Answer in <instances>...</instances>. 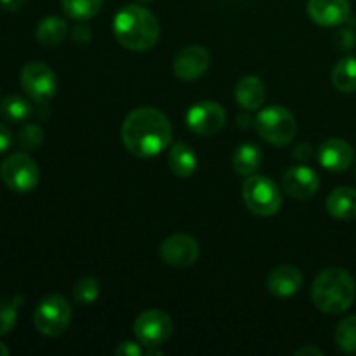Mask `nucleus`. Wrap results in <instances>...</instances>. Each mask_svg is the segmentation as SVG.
Returning <instances> with one entry per match:
<instances>
[{
	"label": "nucleus",
	"mask_w": 356,
	"mask_h": 356,
	"mask_svg": "<svg viewBox=\"0 0 356 356\" xmlns=\"http://www.w3.org/2000/svg\"><path fill=\"white\" fill-rule=\"evenodd\" d=\"M122 141L139 159L156 156L172 141V125L165 113L156 108H136L122 124Z\"/></svg>",
	"instance_id": "obj_1"
},
{
	"label": "nucleus",
	"mask_w": 356,
	"mask_h": 356,
	"mask_svg": "<svg viewBox=\"0 0 356 356\" xmlns=\"http://www.w3.org/2000/svg\"><path fill=\"white\" fill-rule=\"evenodd\" d=\"M118 44L134 52L149 51L159 42L160 24L155 14L139 3L122 7L113 21Z\"/></svg>",
	"instance_id": "obj_2"
},
{
	"label": "nucleus",
	"mask_w": 356,
	"mask_h": 356,
	"mask_svg": "<svg viewBox=\"0 0 356 356\" xmlns=\"http://www.w3.org/2000/svg\"><path fill=\"white\" fill-rule=\"evenodd\" d=\"M356 285L353 277L343 268L323 270L312 287L313 305L327 315L344 313L355 301Z\"/></svg>",
	"instance_id": "obj_3"
},
{
	"label": "nucleus",
	"mask_w": 356,
	"mask_h": 356,
	"mask_svg": "<svg viewBox=\"0 0 356 356\" xmlns=\"http://www.w3.org/2000/svg\"><path fill=\"white\" fill-rule=\"evenodd\" d=\"M256 129L257 134L270 145L285 146L294 139L298 124L294 115L287 108L273 104L259 111L256 118Z\"/></svg>",
	"instance_id": "obj_4"
},
{
	"label": "nucleus",
	"mask_w": 356,
	"mask_h": 356,
	"mask_svg": "<svg viewBox=\"0 0 356 356\" xmlns=\"http://www.w3.org/2000/svg\"><path fill=\"white\" fill-rule=\"evenodd\" d=\"M242 193L247 209L259 218H270L280 211L282 193L270 177L252 174L243 183Z\"/></svg>",
	"instance_id": "obj_5"
},
{
	"label": "nucleus",
	"mask_w": 356,
	"mask_h": 356,
	"mask_svg": "<svg viewBox=\"0 0 356 356\" xmlns=\"http://www.w3.org/2000/svg\"><path fill=\"white\" fill-rule=\"evenodd\" d=\"M72 322V306L65 296L51 294L42 299L33 313L35 329L47 337H58L66 332Z\"/></svg>",
	"instance_id": "obj_6"
},
{
	"label": "nucleus",
	"mask_w": 356,
	"mask_h": 356,
	"mask_svg": "<svg viewBox=\"0 0 356 356\" xmlns=\"http://www.w3.org/2000/svg\"><path fill=\"white\" fill-rule=\"evenodd\" d=\"M0 177L14 193H28L38 184L40 170L28 153H13L0 163Z\"/></svg>",
	"instance_id": "obj_7"
},
{
	"label": "nucleus",
	"mask_w": 356,
	"mask_h": 356,
	"mask_svg": "<svg viewBox=\"0 0 356 356\" xmlns=\"http://www.w3.org/2000/svg\"><path fill=\"white\" fill-rule=\"evenodd\" d=\"M19 82L26 96L35 103H49L56 96L58 80L51 66L42 61H30L21 70Z\"/></svg>",
	"instance_id": "obj_8"
},
{
	"label": "nucleus",
	"mask_w": 356,
	"mask_h": 356,
	"mask_svg": "<svg viewBox=\"0 0 356 356\" xmlns=\"http://www.w3.org/2000/svg\"><path fill=\"white\" fill-rule=\"evenodd\" d=\"M134 334L145 346H162L172 334V320L165 312L148 309L136 318Z\"/></svg>",
	"instance_id": "obj_9"
},
{
	"label": "nucleus",
	"mask_w": 356,
	"mask_h": 356,
	"mask_svg": "<svg viewBox=\"0 0 356 356\" xmlns=\"http://www.w3.org/2000/svg\"><path fill=\"white\" fill-rule=\"evenodd\" d=\"M186 124L195 134L214 136L225 127L226 111L216 101H198L188 110Z\"/></svg>",
	"instance_id": "obj_10"
},
{
	"label": "nucleus",
	"mask_w": 356,
	"mask_h": 356,
	"mask_svg": "<svg viewBox=\"0 0 356 356\" xmlns=\"http://www.w3.org/2000/svg\"><path fill=\"white\" fill-rule=\"evenodd\" d=\"M198 254H200L198 242L186 233H174L167 236L160 245L162 259L174 268L191 266L198 259Z\"/></svg>",
	"instance_id": "obj_11"
},
{
	"label": "nucleus",
	"mask_w": 356,
	"mask_h": 356,
	"mask_svg": "<svg viewBox=\"0 0 356 356\" xmlns=\"http://www.w3.org/2000/svg\"><path fill=\"white\" fill-rule=\"evenodd\" d=\"M211 65L209 51L202 45H188L183 47L174 58V75L183 82L198 80Z\"/></svg>",
	"instance_id": "obj_12"
},
{
	"label": "nucleus",
	"mask_w": 356,
	"mask_h": 356,
	"mask_svg": "<svg viewBox=\"0 0 356 356\" xmlns=\"http://www.w3.org/2000/svg\"><path fill=\"white\" fill-rule=\"evenodd\" d=\"M318 160L323 169L330 172H344L355 160V152L350 143L339 138H330L320 145Z\"/></svg>",
	"instance_id": "obj_13"
},
{
	"label": "nucleus",
	"mask_w": 356,
	"mask_h": 356,
	"mask_svg": "<svg viewBox=\"0 0 356 356\" xmlns=\"http://www.w3.org/2000/svg\"><path fill=\"white\" fill-rule=\"evenodd\" d=\"M284 190L298 200H308L318 191L320 177L312 167L296 165L284 176Z\"/></svg>",
	"instance_id": "obj_14"
},
{
	"label": "nucleus",
	"mask_w": 356,
	"mask_h": 356,
	"mask_svg": "<svg viewBox=\"0 0 356 356\" xmlns=\"http://www.w3.org/2000/svg\"><path fill=\"white\" fill-rule=\"evenodd\" d=\"M308 14L320 26H339L350 17L348 0H309Z\"/></svg>",
	"instance_id": "obj_15"
},
{
	"label": "nucleus",
	"mask_w": 356,
	"mask_h": 356,
	"mask_svg": "<svg viewBox=\"0 0 356 356\" xmlns=\"http://www.w3.org/2000/svg\"><path fill=\"white\" fill-rule=\"evenodd\" d=\"M302 285V273L299 268L284 264L275 268L268 277V291L277 298H292Z\"/></svg>",
	"instance_id": "obj_16"
},
{
	"label": "nucleus",
	"mask_w": 356,
	"mask_h": 356,
	"mask_svg": "<svg viewBox=\"0 0 356 356\" xmlns=\"http://www.w3.org/2000/svg\"><path fill=\"white\" fill-rule=\"evenodd\" d=\"M264 97H266V87L259 76L247 75L236 82L235 99L243 110H257L259 106H263Z\"/></svg>",
	"instance_id": "obj_17"
},
{
	"label": "nucleus",
	"mask_w": 356,
	"mask_h": 356,
	"mask_svg": "<svg viewBox=\"0 0 356 356\" xmlns=\"http://www.w3.org/2000/svg\"><path fill=\"white\" fill-rule=\"evenodd\" d=\"M327 211L339 221H350L356 218V190L351 186L336 188L327 197Z\"/></svg>",
	"instance_id": "obj_18"
},
{
	"label": "nucleus",
	"mask_w": 356,
	"mask_h": 356,
	"mask_svg": "<svg viewBox=\"0 0 356 356\" xmlns=\"http://www.w3.org/2000/svg\"><path fill=\"white\" fill-rule=\"evenodd\" d=\"M169 167L177 177L186 179L197 170V155L186 143H176L169 152Z\"/></svg>",
	"instance_id": "obj_19"
},
{
	"label": "nucleus",
	"mask_w": 356,
	"mask_h": 356,
	"mask_svg": "<svg viewBox=\"0 0 356 356\" xmlns=\"http://www.w3.org/2000/svg\"><path fill=\"white\" fill-rule=\"evenodd\" d=\"M263 162V153H261L259 146L254 143H243L233 153V169L240 174V176H252L256 170L261 167Z\"/></svg>",
	"instance_id": "obj_20"
},
{
	"label": "nucleus",
	"mask_w": 356,
	"mask_h": 356,
	"mask_svg": "<svg viewBox=\"0 0 356 356\" xmlns=\"http://www.w3.org/2000/svg\"><path fill=\"white\" fill-rule=\"evenodd\" d=\"M68 35V24L63 17L59 16H49L38 23L35 37L45 47H54L59 45Z\"/></svg>",
	"instance_id": "obj_21"
},
{
	"label": "nucleus",
	"mask_w": 356,
	"mask_h": 356,
	"mask_svg": "<svg viewBox=\"0 0 356 356\" xmlns=\"http://www.w3.org/2000/svg\"><path fill=\"white\" fill-rule=\"evenodd\" d=\"M332 83L343 94L356 92V58H344L334 66Z\"/></svg>",
	"instance_id": "obj_22"
},
{
	"label": "nucleus",
	"mask_w": 356,
	"mask_h": 356,
	"mask_svg": "<svg viewBox=\"0 0 356 356\" xmlns=\"http://www.w3.org/2000/svg\"><path fill=\"white\" fill-rule=\"evenodd\" d=\"M31 111L33 108H31L30 101L17 94H10L0 103V117L6 118L7 122H14V124L28 120L31 117Z\"/></svg>",
	"instance_id": "obj_23"
},
{
	"label": "nucleus",
	"mask_w": 356,
	"mask_h": 356,
	"mask_svg": "<svg viewBox=\"0 0 356 356\" xmlns=\"http://www.w3.org/2000/svg\"><path fill=\"white\" fill-rule=\"evenodd\" d=\"M61 6L72 19L86 21L99 13L103 0H61Z\"/></svg>",
	"instance_id": "obj_24"
},
{
	"label": "nucleus",
	"mask_w": 356,
	"mask_h": 356,
	"mask_svg": "<svg viewBox=\"0 0 356 356\" xmlns=\"http://www.w3.org/2000/svg\"><path fill=\"white\" fill-rule=\"evenodd\" d=\"M24 298L21 294L14 296L13 299H2L0 301V336H6L14 329L17 322V312L23 306Z\"/></svg>",
	"instance_id": "obj_25"
},
{
	"label": "nucleus",
	"mask_w": 356,
	"mask_h": 356,
	"mask_svg": "<svg viewBox=\"0 0 356 356\" xmlns=\"http://www.w3.org/2000/svg\"><path fill=\"white\" fill-rule=\"evenodd\" d=\"M336 343L344 353L356 355V315L348 316L337 325Z\"/></svg>",
	"instance_id": "obj_26"
},
{
	"label": "nucleus",
	"mask_w": 356,
	"mask_h": 356,
	"mask_svg": "<svg viewBox=\"0 0 356 356\" xmlns=\"http://www.w3.org/2000/svg\"><path fill=\"white\" fill-rule=\"evenodd\" d=\"M99 282L92 277H83L73 287V298L80 305H92L99 298Z\"/></svg>",
	"instance_id": "obj_27"
},
{
	"label": "nucleus",
	"mask_w": 356,
	"mask_h": 356,
	"mask_svg": "<svg viewBox=\"0 0 356 356\" xmlns=\"http://www.w3.org/2000/svg\"><path fill=\"white\" fill-rule=\"evenodd\" d=\"M17 141H19L21 148L26 149V152L38 149L42 146V143H44V131L38 125L28 124L19 131Z\"/></svg>",
	"instance_id": "obj_28"
},
{
	"label": "nucleus",
	"mask_w": 356,
	"mask_h": 356,
	"mask_svg": "<svg viewBox=\"0 0 356 356\" xmlns=\"http://www.w3.org/2000/svg\"><path fill=\"white\" fill-rule=\"evenodd\" d=\"M141 348H139L138 343L134 341H125V343H120L115 350V355L117 356H141Z\"/></svg>",
	"instance_id": "obj_29"
},
{
	"label": "nucleus",
	"mask_w": 356,
	"mask_h": 356,
	"mask_svg": "<svg viewBox=\"0 0 356 356\" xmlns=\"http://www.w3.org/2000/svg\"><path fill=\"white\" fill-rule=\"evenodd\" d=\"M13 145V134H10L9 127L0 124V153H6Z\"/></svg>",
	"instance_id": "obj_30"
},
{
	"label": "nucleus",
	"mask_w": 356,
	"mask_h": 356,
	"mask_svg": "<svg viewBox=\"0 0 356 356\" xmlns=\"http://www.w3.org/2000/svg\"><path fill=\"white\" fill-rule=\"evenodd\" d=\"M24 0H0V6L2 9L9 10V13H14V10H19L23 7Z\"/></svg>",
	"instance_id": "obj_31"
},
{
	"label": "nucleus",
	"mask_w": 356,
	"mask_h": 356,
	"mask_svg": "<svg viewBox=\"0 0 356 356\" xmlns=\"http://www.w3.org/2000/svg\"><path fill=\"white\" fill-rule=\"evenodd\" d=\"M308 356V355H313V356H322L323 351L318 350V348H313V346H306V348H301V350L296 351V356Z\"/></svg>",
	"instance_id": "obj_32"
},
{
	"label": "nucleus",
	"mask_w": 356,
	"mask_h": 356,
	"mask_svg": "<svg viewBox=\"0 0 356 356\" xmlns=\"http://www.w3.org/2000/svg\"><path fill=\"white\" fill-rule=\"evenodd\" d=\"M9 355V350H7V346L3 343H0V356H7Z\"/></svg>",
	"instance_id": "obj_33"
},
{
	"label": "nucleus",
	"mask_w": 356,
	"mask_h": 356,
	"mask_svg": "<svg viewBox=\"0 0 356 356\" xmlns=\"http://www.w3.org/2000/svg\"><path fill=\"white\" fill-rule=\"evenodd\" d=\"M138 2H141V3H146V2H152V0H138Z\"/></svg>",
	"instance_id": "obj_34"
}]
</instances>
